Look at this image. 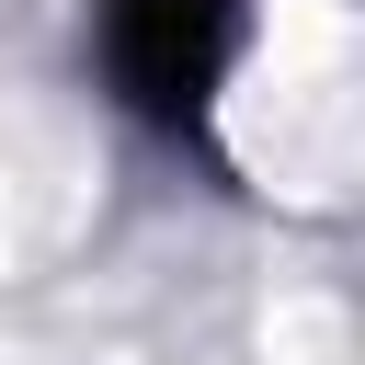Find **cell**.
<instances>
[{"mask_svg":"<svg viewBox=\"0 0 365 365\" xmlns=\"http://www.w3.org/2000/svg\"><path fill=\"white\" fill-rule=\"evenodd\" d=\"M251 34V0H103V68L137 114L194 125Z\"/></svg>","mask_w":365,"mask_h":365,"instance_id":"1","label":"cell"}]
</instances>
